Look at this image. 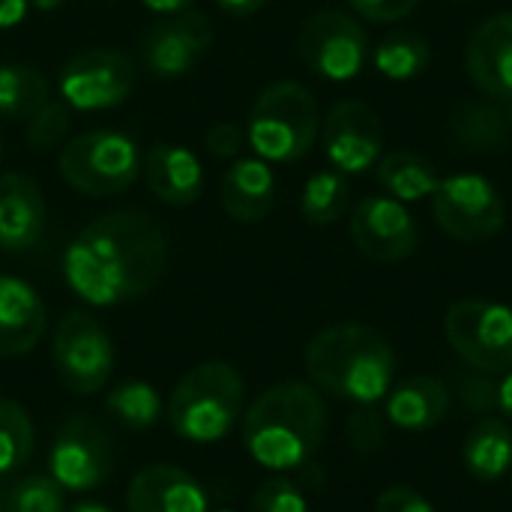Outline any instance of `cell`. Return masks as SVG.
I'll use <instances>...</instances> for the list:
<instances>
[{
    "mask_svg": "<svg viewBox=\"0 0 512 512\" xmlns=\"http://www.w3.org/2000/svg\"><path fill=\"white\" fill-rule=\"evenodd\" d=\"M168 240L144 210H114L87 222L63 252V279L90 306H120L156 288Z\"/></svg>",
    "mask_w": 512,
    "mask_h": 512,
    "instance_id": "6da1fadb",
    "label": "cell"
},
{
    "mask_svg": "<svg viewBox=\"0 0 512 512\" xmlns=\"http://www.w3.org/2000/svg\"><path fill=\"white\" fill-rule=\"evenodd\" d=\"M327 438V405L312 384L288 381L264 390L243 414L246 453L270 471L303 468Z\"/></svg>",
    "mask_w": 512,
    "mask_h": 512,
    "instance_id": "7a4b0ae2",
    "label": "cell"
},
{
    "mask_svg": "<svg viewBox=\"0 0 512 512\" xmlns=\"http://www.w3.org/2000/svg\"><path fill=\"white\" fill-rule=\"evenodd\" d=\"M306 375L318 393L354 405H375L396 381V354L366 324H333L309 342Z\"/></svg>",
    "mask_w": 512,
    "mask_h": 512,
    "instance_id": "3957f363",
    "label": "cell"
},
{
    "mask_svg": "<svg viewBox=\"0 0 512 512\" xmlns=\"http://www.w3.org/2000/svg\"><path fill=\"white\" fill-rule=\"evenodd\" d=\"M246 405V384L240 372L222 360L189 369L168 399L171 429L192 444L222 441L240 420Z\"/></svg>",
    "mask_w": 512,
    "mask_h": 512,
    "instance_id": "277c9868",
    "label": "cell"
},
{
    "mask_svg": "<svg viewBox=\"0 0 512 512\" xmlns=\"http://www.w3.org/2000/svg\"><path fill=\"white\" fill-rule=\"evenodd\" d=\"M321 129L318 102L309 87L297 81L267 84L246 123V141L264 162H297L303 159Z\"/></svg>",
    "mask_w": 512,
    "mask_h": 512,
    "instance_id": "5b68a950",
    "label": "cell"
},
{
    "mask_svg": "<svg viewBox=\"0 0 512 512\" xmlns=\"http://www.w3.org/2000/svg\"><path fill=\"white\" fill-rule=\"evenodd\" d=\"M141 147L117 129H90L63 144L60 177L81 195L111 198L126 192L141 174Z\"/></svg>",
    "mask_w": 512,
    "mask_h": 512,
    "instance_id": "8992f818",
    "label": "cell"
},
{
    "mask_svg": "<svg viewBox=\"0 0 512 512\" xmlns=\"http://www.w3.org/2000/svg\"><path fill=\"white\" fill-rule=\"evenodd\" d=\"M453 351L480 375H507L512 369V309L495 300H459L444 318Z\"/></svg>",
    "mask_w": 512,
    "mask_h": 512,
    "instance_id": "52a82bcc",
    "label": "cell"
},
{
    "mask_svg": "<svg viewBox=\"0 0 512 512\" xmlns=\"http://www.w3.org/2000/svg\"><path fill=\"white\" fill-rule=\"evenodd\" d=\"M51 360L66 390L78 396L99 393L114 372V342L90 312H66L54 327Z\"/></svg>",
    "mask_w": 512,
    "mask_h": 512,
    "instance_id": "ba28073f",
    "label": "cell"
},
{
    "mask_svg": "<svg viewBox=\"0 0 512 512\" xmlns=\"http://www.w3.org/2000/svg\"><path fill=\"white\" fill-rule=\"evenodd\" d=\"M117 450L108 429L90 414H72L54 435L48 474L63 492H90L114 474Z\"/></svg>",
    "mask_w": 512,
    "mask_h": 512,
    "instance_id": "9c48e42d",
    "label": "cell"
},
{
    "mask_svg": "<svg viewBox=\"0 0 512 512\" xmlns=\"http://www.w3.org/2000/svg\"><path fill=\"white\" fill-rule=\"evenodd\" d=\"M435 222L462 243H483L507 225V204L483 174H453L432 192Z\"/></svg>",
    "mask_w": 512,
    "mask_h": 512,
    "instance_id": "30bf717a",
    "label": "cell"
},
{
    "mask_svg": "<svg viewBox=\"0 0 512 512\" xmlns=\"http://www.w3.org/2000/svg\"><path fill=\"white\" fill-rule=\"evenodd\" d=\"M300 60L327 81H351L372 60L363 24L339 9H321L306 18L297 39Z\"/></svg>",
    "mask_w": 512,
    "mask_h": 512,
    "instance_id": "8fae6325",
    "label": "cell"
},
{
    "mask_svg": "<svg viewBox=\"0 0 512 512\" xmlns=\"http://www.w3.org/2000/svg\"><path fill=\"white\" fill-rule=\"evenodd\" d=\"M138 81V66L114 48H87L69 57L60 69V96L72 111H105L129 99Z\"/></svg>",
    "mask_w": 512,
    "mask_h": 512,
    "instance_id": "7c38bea8",
    "label": "cell"
},
{
    "mask_svg": "<svg viewBox=\"0 0 512 512\" xmlns=\"http://www.w3.org/2000/svg\"><path fill=\"white\" fill-rule=\"evenodd\" d=\"M213 42V24L198 9L171 12L153 21L141 36V57L156 78H183L198 66Z\"/></svg>",
    "mask_w": 512,
    "mask_h": 512,
    "instance_id": "4fadbf2b",
    "label": "cell"
},
{
    "mask_svg": "<svg viewBox=\"0 0 512 512\" xmlns=\"http://www.w3.org/2000/svg\"><path fill=\"white\" fill-rule=\"evenodd\" d=\"M351 240L366 258L396 264L417 252L420 228L402 201L390 195H369L351 213Z\"/></svg>",
    "mask_w": 512,
    "mask_h": 512,
    "instance_id": "5bb4252c",
    "label": "cell"
},
{
    "mask_svg": "<svg viewBox=\"0 0 512 512\" xmlns=\"http://www.w3.org/2000/svg\"><path fill=\"white\" fill-rule=\"evenodd\" d=\"M384 150V126L372 105L360 99L336 102L324 120V153L336 171L363 174L378 165Z\"/></svg>",
    "mask_w": 512,
    "mask_h": 512,
    "instance_id": "9a60e30c",
    "label": "cell"
},
{
    "mask_svg": "<svg viewBox=\"0 0 512 512\" xmlns=\"http://www.w3.org/2000/svg\"><path fill=\"white\" fill-rule=\"evenodd\" d=\"M129 512H210V498L204 486L177 465H147L126 489Z\"/></svg>",
    "mask_w": 512,
    "mask_h": 512,
    "instance_id": "2e32d148",
    "label": "cell"
},
{
    "mask_svg": "<svg viewBox=\"0 0 512 512\" xmlns=\"http://www.w3.org/2000/svg\"><path fill=\"white\" fill-rule=\"evenodd\" d=\"M45 195L24 171L0 174V252H27L45 234Z\"/></svg>",
    "mask_w": 512,
    "mask_h": 512,
    "instance_id": "e0dca14e",
    "label": "cell"
},
{
    "mask_svg": "<svg viewBox=\"0 0 512 512\" xmlns=\"http://www.w3.org/2000/svg\"><path fill=\"white\" fill-rule=\"evenodd\" d=\"M471 81L492 99H512V12L489 15L468 39Z\"/></svg>",
    "mask_w": 512,
    "mask_h": 512,
    "instance_id": "ac0fdd59",
    "label": "cell"
},
{
    "mask_svg": "<svg viewBox=\"0 0 512 512\" xmlns=\"http://www.w3.org/2000/svg\"><path fill=\"white\" fill-rule=\"evenodd\" d=\"M48 327L45 303L36 288L18 276H0V360L30 354Z\"/></svg>",
    "mask_w": 512,
    "mask_h": 512,
    "instance_id": "d6986e66",
    "label": "cell"
},
{
    "mask_svg": "<svg viewBox=\"0 0 512 512\" xmlns=\"http://www.w3.org/2000/svg\"><path fill=\"white\" fill-rule=\"evenodd\" d=\"M141 174L147 189L168 207H189L204 192V168L192 150L171 141H156L144 153Z\"/></svg>",
    "mask_w": 512,
    "mask_h": 512,
    "instance_id": "ffe728a7",
    "label": "cell"
},
{
    "mask_svg": "<svg viewBox=\"0 0 512 512\" xmlns=\"http://www.w3.org/2000/svg\"><path fill=\"white\" fill-rule=\"evenodd\" d=\"M447 129L462 153H504L512 147V99H468L450 114Z\"/></svg>",
    "mask_w": 512,
    "mask_h": 512,
    "instance_id": "44dd1931",
    "label": "cell"
},
{
    "mask_svg": "<svg viewBox=\"0 0 512 512\" xmlns=\"http://www.w3.org/2000/svg\"><path fill=\"white\" fill-rule=\"evenodd\" d=\"M387 420L402 432L438 429L450 414V390L432 375H414L390 387Z\"/></svg>",
    "mask_w": 512,
    "mask_h": 512,
    "instance_id": "7402d4cb",
    "label": "cell"
},
{
    "mask_svg": "<svg viewBox=\"0 0 512 512\" xmlns=\"http://www.w3.org/2000/svg\"><path fill=\"white\" fill-rule=\"evenodd\" d=\"M222 207L234 222H261L276 204V174L264 159H237L222 177Z\"/></svg>",
    "mask_w": 512,
    "mask_h": 512,
    "instance_id": "603a6c76",
    "label": "cell"
},
{
    "mask_svg": "<svg viewBox=\"0 0 512 512\" xmlns=\"http://www.w3.org/2000/svg\"><path fill=\"white\" fill-rule=\"evenodd\" d=\"M468 474L480 483H498L512 471V426L501 417H483L471 426L462 447Z\"/></svg>",
    "mask_w": 512,
    "mask_h": 512,
    "instance_id": "cb8c5ba5",
    "label": "cell"
},
{
    "mask_svg": "<svg viewBox=\"0 0 512 512\" xmlns=\"http://www.w3.org/2000/svg\"><path fill=\"white\" fill-rule=\"evenodd\" d=\"M375 177L384 186V192L396 201H420L432 195L441 183V174L435 162L414 150H393L378 159Z\"/></svg>",
    "mask_w": 512,
    "mask_h": 512,
    "instance_id": "d4e9b609",
    "label": "cell"
},
{
    "mask_svg": "<svg viewBox=\"0 0 512 512\" xmlns=\"http://www.w3.org/2000/svg\"><path fill=\"white\" fill-rule=\"evenodd\" d=\"M429 60H432L429 39L417 30H393L372 51L375 69L390 81H411L423 75Z\"/></svg>",
    "mask_w": 512,
    "mask_h": 512,
    "instance_id": "484cf974",
    "label": "cell"
},
{
    "mask_svg": "<svg viewBox=\"0 0 512 512\" xmlns=\"http://www.w3.org/2000/svg\"><path fill=\"white\" fill-rule=\"evenodd\" d=\"M165 402L147 381H123L105 396V414L129 432H147L162 420Z\"/></svg>",
    "mask_w": 512,
    "mask_h": 512,
    "instance_id": "4316f807",
    "label": "cell"
},
{
    "mask_svg": "<svg viewBox=\"0 0 512 512\" xmlns=\"http://www.w3.org/2000/svg\"><path fill=\"white\" fill-rule=\"evenodd\" d=\"M348 204H351V183L336 168L315 171L300 195V213L309 225L339 222L348 213Z\"/></svg>",
    "mask_w": 512,
    "mask_h": 512,
    "instance_id": "83f0119b",
    "label": "cell"
},
{
    "mask_svg": "<svg viewBox=\"0 0 512 512\" xmlns=\"http://www.w3.org/2000/svg\"><path fill=\"white\" fill-rule=\"evenodd\" d=\"M48 99V81L36 66L0 63V117L27 120Z\"/></svg>",
    "mask_w": 512,
    "mask_h": 512,
    "instance_id": "f1b7e54d",
    "label": "cell"
},
{
    "mask_svg": "<svg viewBox=\"0 0 512 512\" xmlns=\"http://www.w3.org/2000/svg\"><path fill=\"white\" fill-rule=\"evenodd\" d=\"M36 447V432L33 420L9 396H0V474H15L24 468L33 456Z\"/></svg>",
    "mask_w": 512,
    "mask_h": 512,
    "instance_id": "f546056e",
    "label": "cell"
},
{
    "mask_svg": "<svg viewBox=\"0 0 512 512\" xmlns=\"http://www.w3.org/2000/svg\"><path fill=\"white\" fill-rule=\"evenodd\" d=\"M6 512H66V492L51 474H27L6 492Z\"/></svg>",
    "mask_w": 512,
    "mask_h": 512,
    "instance_id": "4dcf8cb0",
    "label": "cell"
},
{
    "mask_svg": "<svg viewBox=\"0 0 512 512\" xmlns=\"http://www.w3.org/2000/svg\"><path fill=\"white\" fill-rule=\"evenodd\" d=\"M69 120H72V114H69V105H66V102L45 99V102L27 117L24 135H27L30 150L48 153V150H54L57 144H63V138H66V132H69Z\"/></svg>",
    "mask_w": 512,
    "mask_h": 512,
    "instance_id": "1f68e13d",
    "label": "cell"
},
{
    "mask_svg": "<svg viewBox=\"0 0 512 512\" xmlns=\"http://www.w3.org/2000/svg\"><path fill=\"white\" fill-rule=\"evenodd\" d=\"M249 512H309V501L288 477H270L255 489Z\"/></svg>",
    "mask_w": 512,
    "mask_h": 512,
    "instance_id": "d6a6232c",
    "label": "cell"
},
{
    "mask_svg": "<svg viewBox=\"0 0 512 512\" xmlns=\"http://www.w3.org/2000/svg\"><path fill=\"white\" fill-rule=\"evenodd\" d=\"M348 441L363 456L375 453L384 444V423L375 405H357V411L348 420Z\"/></svg>",
    "mask_w": 512,
    "mask_h": 512,
    "instance_id": "836d02e7",
    "label": "cell"
},
{
    "mask_svg": "<svg viewBox=\"0 0 512 512\" xmlns=\"http://www.w3.org/2000/svg\"><path fill=\"white\" fill-rule=\"evenodd\" d=\"M204 144H207V150H210L213 156H219V159H237L249 141H246V129H240V126L231 123V120H219V123H213V126L207 129Z\"/></svg>",
    "mask_w": 512,
    "mask_h": 512,
    "instance_id": "e575fe53",
    "label": "cell"
},
{
    "mask_svg": "<svg viewBox=\"0 0 512 512\" xmlns=\"http://www.w3.org/2000/svg\"><path fill=\"white\" fill-rule=\"evenodd\" d=\"M348 3L366 21H381V24L402 21V18H408L420 6V0H348Z\"/></svg>",
    "mask_w": 512,
    "mask_h": 512,
    "instance_id": "d590c367",
    "label": "cell"
},
{
    "mask_svg": "<svg viewBox=\"0 0 512 512\" xmlns=\"http://www.w3.org/2000/svg\"><path fill=\"white\" fill-rule=\"evenodd\" d=\"M375 512H435V507L411 486H387L375 501Z\"/></svg>",
    "mask_w": 512,
    "mask_h": 512,
    "instance_id": "8d00e7d4",
    "label": "cell"
},
{
    "mask_svg": "<svg viewBox=\"0 0 512 512\" xmlns=\"http://www.w3.org/2000/svg\"><path fill=\"white\" fill-rule=\"evenodd\" d=\"M462 399H465V405H471V408H477V411H486V408H495L498 405V387H492V384H486V381H468L465 387H462Z\"/></svg>",
    "mask_w": 512,
    "mask_h": 512,
    "instance_id": "74e56055",
    "label": "cell"
},
{
    "mask_svg": "<svg viewBox=\"0 0 512 512\" xmlns=\"http://www.w3.org/2000/svg\"><path fill=\"white\" fill-rule=\"evenodd\" d=\"M30 0H0V30H12L24 21Z\"/></svg>",
    "mask_w": 512,
    "mask_h": 512,
    "instance_id": "f35d334b",
    "label": "cell"
},
{
    "mask_svg": "<svg viewBox=\"0 0 512 512\" xmlns=\"http://www.w3.org/2000/svg\"><path fill=\"white\" fill-rule=\"evenodd\" d=\"M216 3H219V9H225L228 15L243 18V15H255V12L264 9L270 0H216Z\"/></svg>",
    "mask_w": 512,
    "mask_h": 512,
    "instance_id": "ab89813d",
    "label": "cell"
},
{
    "mask_svg": "<svg viewBox=\"0 0 512 512\" xmlns=\"http://www.w3.org/2000/svg\"><path fill=\"white\" fill-rule=\"evenodd\" d=\"M498 408H501L504 420L512 423V369L504 375V381L498 384Z\"/></svg>",
    "mask_w": 512,
    "mask_h": 512,
    "instance_id": "60d3db41",
    "label": "cell"
},
{
    "mask_svg": "<svg viewBox=\"0 0 512 512\" xmlns=\"http://www.w3.org/2000/svg\"><path fill=\"white\" fill-rule=\"evenodd\" d=\"M147 9L159 12V15H171V12H183L192 9V0H141Z\"/></svg>",
    "mask_w": 512,
    "mask_h": 512,
    "instance_id": "b9f144b4",
    "label": "cell"
},
{
    "mask_svg": "<svg viewBox=\"0 0 512 512\" xmlns=\"http://www.w3.org/2000/svg\"><path fill=\"white\" fill-rule=\"evenodd\" d=\"M69 512H114V510H111V507H105V504H99V501H84V504L72 507Z\"/></svg>",
    "mask_w": 512,
    "mask_h": 512,
    "instance_id": "7bdbcfd3",
    "label": "cell"
},
{
    "mask_svg": "<svg viewBox=\"0 0 512 512\" xmlns=\"http://www.w3.org/2000/svg\"><path fill=\"white\" fill-rule=\"evenodd\" d=\"M63 0H30V6L33 9H39V12H51V9H57Z\"/></svg>",
    "mask_w": 512,
    "mask_h": 512,
    "instance_id": "ee69618b",
    "label": "cell"
},
{
    "mask_svg": "<svg viewBox=\"0 0 512 512\" xmlns=\"http://www.w3.org/2000/svg\"><path fill=\"white\" fill-rule=\"evenodd\" d=\"M0 512H6V501H3V492H0Z\"/></svg>",
    "mask_w": 512,
    "mask_h": 512,
    "instance_id": "f6af8a7d",
    "label": "cell"
},
{
    "mask_svg": "<svg viewBox=\"0 0 512 512\" xmlns=\"http://www.w3.org/2000/svg\"><path fill=\"white\" fill-rule=\"evenodd\" d=\"M0 159H3V141H0Z\"/></svg>",
    "mask_w": 512,
    "mask_h": 512,
    "instance_id": "bcb514c9",
    "label": "cell"
},
{
    "mask_svg": "<svg viewBox=\"0 0 512 512\" xmlns=\"http://www.w3.org/2000/svg\"><path fill=\"white\" fill-rule=\"evenodd\" d=\"M216 512H234V510H228V507H225V510H216Z\"/></svg>",
    "mask_w": 512,
    "mask_h": 512,
    "instance_id": "7dc6e473",
    "label": "cell"
},
{
    "mask_svg": "<svg viewBox=\"0 0 512 512\" xmlns=\"http://www.w3.org/2000/svg\"><path fill=\"white\" fill-rule=\"evenodd\" d=\"M459 3H465V0H459Z\"/></svg>",
    "mask_w": 512,
    "mask_h": 512,
    "instance_id": "c3c4849f",
    "label": "cell"
}]
</instances>
